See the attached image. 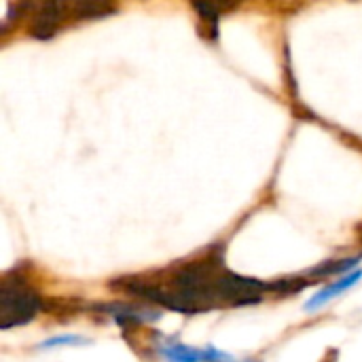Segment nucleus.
<instances>
[{
  "label": "nucleus",
  "mask_w": 362,
  "mask_h": 362,
  "mask_svg": "<svg viewBox=\"0 0 362 362\" xmlns=\"http://www.w3.org/2000/svg\"><path fill=\"white\" fill-rule=\"evenodd\" d=\"M81 344H85V339L78 337V335H57V337H51V339H47L45 344H40V350L64 348V346H81Z\"/></svg>",
  "instance_id": "423d86ee"
},
{
  "label": "nucleus",
  "mask_w": 362,
  "mask_h": 362,
  "mask_svg": "<svg viewBox=\"0 0 362 362\" xmlns=\"http://www.w3.org/2000/svg\"><path fill=\"white\" fill-rule=\"evenodd\" d=\"M361 257H352V259H341V261H327V263H320L318 267H314L310 272V276L314 280H320V278H329V276H341L350 269H354L358 265Z\"/></svg>",
  "instance_id": "39448f33"
},
{
  "label": "nucleus",
  "mask_w": 362,
  "mask_h": 362,
  "mask_svg": "<svg viewBox=\"0 0 362 362\" xmlns=\"http://www.w3.org/2000/svg\"><path fill=\"white\" fill-rule=\"evenodd\" d=\"M42 301L36 291H32L21 280H2L0 286V329L8 331L23 327L38 316Z\"/></svg>",
  "instance_id": "f257e3e1"
},
{
  "label": "nucleus",
  "mask_w": 362,
  "mask_h": 362,
  "mask_svg": "<svg viewBox=\"0 0 362 362\" xmlns=\"http://www.w3.org/2000/svg\"><path fill=\"white\" fill-rule=\"evenodd\" d=\"M161 354L168 362H229L227 354H223L214 348L195 350L185 344H168L161 348Z\"/></svg>",
  "instance_id": "f03ea898"
},
{
  "label": "nucleus",
  "mask_w": 362,
  "mask_h": 362,
  "mask_svg": "<svg viewBox=\"0 0 362 362\" xmlns=\"http://www.w3.org/2000/svg\"><path fill=\"white\" fill-rule=\"evenodd\" d=\"M195 13L199 15V19L208 25V34L210 38L216 36V23L221 19V15L225 11H229L235 2L233 0H191Z\"/></svg>",
  "instance_id": "20e7f679"
},
{
  "label": "nucleus",
  "mask_w": 362,
  "mask_h": 362,
  "mask_svg": "<svg viewBox=\"0 0 362 362\" xmlns=\"http://www.w3.org/2000/svg\"><path fill=\"white\" fill-rule=\"evenodd\" d=\"M362 278V272H348L346 276H341V278H337L331 286H327V288H322L318 295H314L308 303H305V312H316V310H320V308H325L329 301H333V299H337L341 293H346L348 288H352V286H356L358 282H361Z\"/></svg>",
  "instance_id": "7ed1b4c3"
}]
</instances>
